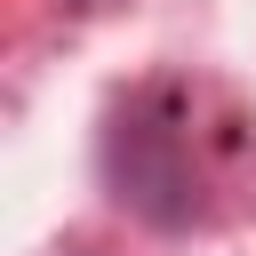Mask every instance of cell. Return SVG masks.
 <instances>
[{
	"instance_id": "6da1fadb",
	"label": "cell",
	"mask_w": 256,
	"mask_h": 256,
	"mask_svg": "<svg viewBox=\"0 0 256 256\" xmlns=\"http://www.w3.org/2000/svg\"><path fill=\"white\" fill-rule=\"evenodd\" d=\"M112 176H120V200H128L136 216H152V224H184V216H192V168L176 160L168 128L120 120V136H112Z\"/></svg>"
}]
</instances>
